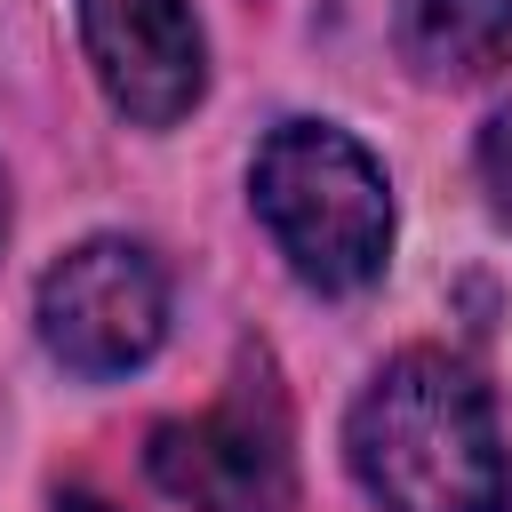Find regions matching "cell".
<instances>
[{
    "mask_svg": "<svg viewBox=\"0 0 512 512\" xmlns=\"http://www.w3.org/2000/svg\"><path fill=\"white\" fill-rule=\"evenodd\" d=\"M352 472L384 512H504L512 464L496 408L448 352H400L368 376L344 424Z\"/></svg>",
    "mask_w": 512,
    "mask_h": 512,
    "instance_id": "1",
    "label": "cell"
},
{
    "mask_svg": "<svg viewBox=\"0 0 512 512\" xmlns=\"http://www.w3.org/2000/svg\"><path fill=\"white\" fill-rule=\"evenodd\" d=\"M248 200H256L264 232L280 240V256L296 264V280H312L328 296L368 288L392 256L384 168L328 120H280L256 144Z\"/></svg>",
    "mask_w": 512,
    "mask_h": 512,
    "instance_id": "2",
    "label": "cell"
},
{
    "mask_svg": "<svg viewBox=\"0 0 512 512\" xmlns=\"http://www.w3.org/2000/svg\"><path fill=\"white\" fill-rule=\"evenodd\" d=\"M168 336V272L152 248L96 232L40 272V344L72 376H128Z\"/></svg>",
    "mask_w": 512,
    "mask_h": 512,
    "instance_id": "3",
    "label": "cell"
},
{
    "mask_svg": "<svg viewBox=\"0 0 512 512\" xmlns=\"http://www.w3.org/2000/svg\"><path fill=\"white\" fill-rule=\"evenodd\" d=\"M144 464L192 512H288V424L256 392L160 424Z\"/></svg>",
    "mask_w": 512,
    "mask_h": 512,
    "instance_id": "4",
    "label": "cell"
},
{
    "mask_svg": "<svg viewBox=\"0 0 512 512\" xmlns=\"http://www.w3.org/2000/svg\"><path fill=\"white\" fill-rule=\"evenodd\" d=\"M88 64L136 128H176L208 88V40L192 0H72Z\"/></svg>",
    "mask_w": 512,
    "mask_h": 512,
    "instance_id": "5",
    "label": "cell"
},
{
    "mask_svg": "<svg viewBox=\"0 0 512 512\" xmlns=\"http://www.w3.org/2000/svg\"><path fill=\"white\" fill-rule=\"evenodd\" d=\"M392 40L416 80H480L512 56V0H400Z\"/></svg>",
    "mask_w": 512,
    "mask_h": 512,
    "instance_id": "6",
    "label": "cell"
},
{
    "mask_svg": "<svg viewBox=\"0 0 512 512\" xmlns=\"http://www.w3.org/2000/svg\"><path fill=\"white\" fill-rule=\"evenodd\" d=\"M480 184H488L496 224H512V104H496L480 128Z\"/></svg>",
    "mask_w": 512,
    "mask_h": 512,
    "instance_id": "7",
    "label": "cell"
},
{
    "mask_svg": "<svg viewBox=\"0 0 512 512\" xmlns=\"http://www.w3.org/2000/svg\"><path fill=\"white\" fill-rule=\"evenodd\" d=\"M64 512H112L104 496H64Z\"/></svg>",
    "mask_w": 512,
    "mask_h": 512,
    "instance_id": "8",
    "label": "cell"
},
{
    "mask_svg": "<svg viewBox=\"0 0 512 512\" xmlns=\"http://www.w3.org/2000/svg\"><path fill=\"white\" fill-rule=\"evenodd\" d=\"M0 232H8V184H0Z\"/></svg>",
    "mask_w": 512,
    "mask_h": 512,
    "instance_id": "9",
    "label": "cell"
}]
</instances>
